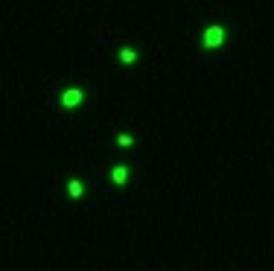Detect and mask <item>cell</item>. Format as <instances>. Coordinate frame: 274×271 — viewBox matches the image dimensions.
Returning a JSON list of instances; mask_svg holds the SVG:
<instances>
[{
    "label": "cell",
    "instance_id": "6da1fadb",
    "mask_svg": "<svg viewBox=\"0 0 274 271\" xmlns=\"http://www.w3.org/2000/svg\"><path fill=\"white\" fill-rule=\"evenodd\" d=\"M222 41H225V30H222L219 24L207 27V30H204V35H201V44H204L207 50H216V47H222Z\"/></svg>",
    "mask_w": 274,
    "mask_h": 271
},
{
    "label": "cell",
    "instance_id": "7a4b0ae2",
    "mask_svg": "<svg viewBox=\"0 0 274 271\" xmlns=\"http://www.w3.org/2000/svg\"><path fill=\"white\" fill-rule=\"evenodd\" d=\"M82 99H85V93H82L79 88H67L64 93H61V105H64V108H79Z\"/></svg>",
    "mask_w": 274,
    "mask_h": 271
},
{
    "label": "cell",
    "instance_id": "3957f363",
    "mask_svg": "<svg viewBox=\"0 0 274 271\" xmlns=\"http://www.w3.org/2000/svg\"><path fill=\"white\" fill-rule=\"evenodd\" d=\"M111 181H114L117 187H122V184L128 181V169H125V166H114V169H111Z\"/></svg>",
    "mask_w": 274,
    "mask_h": 271
},
{
    "label": "cell",
    "instance_id": "277c9868",
    "mask_svg": "<svg viewBox=\"0 0 274 271\" xmlns=\"http://www.w3.org/2000/svg\"><path fill=\"white\" fill-rule=\"evenodd\" d=\"M82 193H85V187H82V181H70V184H67V195H70V198H82Z\"/></svg>",
    "mask_w": 274,
    "mask_h": 271
},
{
    "label": "cell",
    "instance_id": "5b68a950",
    "mask_svg": "<svg viewBox=\"0 0 274 271\" xmlns=\"http://www.w3.org/2000/svg\"><path fill=\"white\" fill-rule=\"evenodd\" d=\"M120 61H122V64H134V61H137V50H134V47H122V50H120Z\"/></svg>",
    "mask_w": 274,
    "mask_h": 271
},
{
    "label": "cell",
    "instance_id": "8992f818",
    "mask_svg": "<svg viewBox=\"0 0 274 271\" xmlns=\"http://www.w3.org/2000/svg\"><path fill=\"white\" fill-rule=\"evenodd\" d=\"M131 143H134V137H131V134H120V137H117V146H120V149H128Z\"/></svg>",
    "mask_w": 274,
    "mask_h": 271
}]
</instances>
